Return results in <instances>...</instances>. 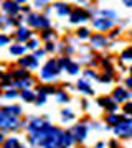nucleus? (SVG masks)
Wrapping results in <instances>:
<instances>
[{
    "instance_id": "obj_1",
    "label": "nucleus",
    "mask_w": 132,
    "mask_h": 148,
    "mask_svg": "<svg viewBox=\"0 0 132 148\" xmlns=\"http://www.w3.org/2000/svg\"><path fill=\"white\" fill-rule=\"evenodd\" d=\"M58 73H59L58 63H56V61H53V59H50V61L45 64V68L41 69V77H43V79H46V81H50V79H53Z\"/></svg>"
},
{
    "instance_id": "obj_2",
    "label": "nucleus",
    "mask_w": 132,
    "mask_h": 148,
    "mask_svg": "<svg viewBox=\"0 0 132 148\" xmlns=\"http://www.w3.org/2000/svg\"><path fill=\"white\" fill-rule=\"evenodd\" d=\"M114 132H116L119 137H131V133H132V120H127V122L119 123V125L114 128Z\"/></svg>"
},
{
    "instance_id": "obj_3",
    "label": "nucleus",
    "mask_w": 132,
    "mask_h": 148,
    "mask_svg": "<svg viewBox=\"0 0 132 148\" xmlns=\"http://www.w3.org/2000/svg\"><path fill=\"white\" fill-rule=\"evenodd\" d=\"M28 23H30L32 27H37V28H46V27H50V20H46L45 16H40V15H30Z\"/></svg>"
},
{
    "instance_id": "obj_4",
    "label": "nucleus",
    "mask_w": 132,
    "mask_h": 148,
    "mask_svg": "<svg viewBox=\"0 0 132 148\" xmlns=\"http://www.w3.org/2000/svg\"><path fill=\"white\" fill-rule=\"evenodd\" d=\"M0 125L3 127V130H5V128H10V127H15L17 119L13 115H8L5 110H2V114H0Z\"/></svg>"
},
{
    "instance_id": "obj_5",
    "label": "nucleus",
    "mask_w": 132,
    "mask_h": 148,
    "mask_svg": "<svg viewBox=\"0 0 132 148\" xmlns=\"http://www.w3.org/2000/svg\"><path fill=\"white\" fill-rule=\"evenodd\" d=\"M86 132H88V128L84 127V125H76V127L73 128V138L76 140V142H83L86 138Z\"/></svg>"
},
{
    "instance_id": "obj_6",
    "label": "nucleus",
    "mask_w": 132,
    "mask_h": 148,
    "mask_svg": "<svg viewBox=\"0 0 132 148\" xmlns=\"http://www.w3.org/2000/svg\"><path fill=\"white\" fill-rule=\"evenodd\" d=\"M97 30H102V32H106V30H109V28H112V20H104V18H97V20H94V23H93Z\"/></svg>"
},
{
    "instance_id": "obj_7",
    "label": "nucleus",
    "mask_w": 132,
    "mask_h": 148,
    "mask_svg": "<svg viewBox=\"0 0 132 148\" xmlns=\"http://www.w3.org/2000/svg\"><path fill=\"white\" fill-rule=\"evenodd\" d=\"M43 127H45L43 120H40V119H33V120L30 122V125H28V132L30 133H37V132H40Z\"/></svg>"
},
{
    "instance_id": "obj_8",
    "label": "nucleus",
    "mask_w": 132,
    "mask_h": 148,
    "mask_svg": "<svg viewBox=\"0 0 132 148\" xmlns=\"http://www.w3.org/2000/svg\"><path fill=\"white\" fill-rule=\"evenodd\" d=\"M88 20V13L84 10H74L71 13V21L73 23H78V21H84Z\"/></svg>"
},
{
    "instance_id": "obj_9",
    "label": "nucleus",
    "mask_w": 132,
    "mask_h": 148,
    "mask_svg": "<svg viewBox=\"0 0 132 148\" xmlns=\"http://www.w3.org/2000/svg\"><path fill=\"white\" fill-rule=\"evenodd\" d=\"M91 43H93L94 48H102L106 45V38L102 35H94V36L91 38Z\"/></svg>"
},
{
    "instance_id": "obj_10",
    "label": "nucleus",
    "mask_w": 132,
    "mask_h": 148,
    "mask_svg": "<svg viewBox=\"0 0 132 148\" xmlns=\"http://www.w3.org/2000/svg\"><path fill=\"white\" fill-rule=\"evenodd\" d=\"M20 64L25 66V68H37V59L33 56H26V58L20 59Z\"/></svg>"
},
{
    "instance_id": "obj_11",
    "label": "nucleus",
    "mask_w": 132,
    "mask_h": 148,
    "mask_svg": "<svg viewBox=\"0 0 132 148\" xmlns=\"http://www.w3.org/2000/svg\"><path fill=\"white\" fill-rule=\"evenodd\" d=\"M126 99H129V94H126L124 89H116L114 90V101L116 102H122V101H126Z\"/></svg>"
},
{
    "instance_id": "obj_12",
    "label": "nucleus",
    "mask_w": 132,
    "mask_h": 148,
    "mask_svg": "<svg viewBox=\"0 0 132 148\" xmlns=\"http://www.w3.org/2000/svg\"><path fill=\"white\" fill-rule=\"evenodd\" d=\"M3 10L8 12L10 15H15L17 12H18V5H17V3H10V2H5V3H3Z\"/></svg>"
},
{
    "instance_id": "obj_13",
    "label": "nucleus",
    "mask_w": 132,
    "mask_h": 148,
    "mask_svg": "<svg viewBox=\"0 0 132 148\" xmlns=\"http://www.w3.org/2000/svg\"><path fill=\"white\" fill-rule=\"evenodd\" d=\"M30 38V32L26 30V28H20L18 33H17V40H20V41H26Z\"/></svg>"
},
{
    "instance_id": "obj_14",
    "label": "nucleus",
    "mask_w": 132,
    "mask_h": 148,
    "mask_svg": "<svg viewBox=\"0 0 132 148\" xmlns=\"http://www.w3.org/2000/svg\"><path fill=\"white\" fill-rule=\"evenodd\" d=\"M78 89L83 90L84 94H93V92H94V90L89 87V84H88L86 81H79V82H78Z\"/></svg>"
},
{
    "instance_id": "obj_15",
    "label": "nucleus",
    "mask_w": 132,
    "mask_h": 148,
    "mask_svg": "<svg viewBox=\"0 0 132 148\" xmlns=\"http://www.w3.org/2000/svg\"><path fill=\"white\" fill-rule=\"evenodd\" d=\"M3 110H5L8 115H20L21 109H20V107H17V106H12V107H5Z\"/></svg>"
},
{
    "instance_id": "obj_16",
    "label": "nucleus",
    "mask_w": 132,
    "mask_h": 148,
    "mask_svg": "<svg viewBox=\"0 0 132 148\" xmlns=\"http://www.w3.org/2000/svg\"><path fill=\"white\" fill-rule=\"evenodd\" d=\"M71 142H73V135H71V133H64L63 142H61V148L69 147V145H71Z\"/></svg>"
},
{
    "instance_id": "obj_17",
    "label": "nucleus",
    "mask_w": 132,
    "mask_h": 148,
    "mask_svg": "<svg viewBox=\"0 0 132 148\" xmlns=\"http://www.w3.org/2000/svg\"><path fill=\"white\" fill-rule=\"evenodd\" d=\"M13 76H15V77H18V79H28V73H26V71H23V69H18V71H15V73H13Z\"/></svg>"
},
{
    "instance_id": "obj_18",
    "label": "nucleus",
    "mask_w": 132,
    "mask_h": 148,
    "mask_svg": "<svg viewBox=\"0 0 132 148\" xmlns=\"http://www.w3.org/2000/svg\"><path fill=\"white\" fill-rule=\"evenodd\" d=\"M56 10H58L59 15H68L69 13V7L68 5H56Z\"/></svg>"
},
{
    "instance_id": "obj_19",
    "label": "nucleus",
    "mask_w": 132,
    "mask_h": 148,
    "mask_svg": "<svg viewBox=\"0 0 132 148\" xmlns=\"http://www.w3.org/2000/svg\"><path fill=\"white\" fill-rule=\"evenodd\" d=\"M10 53L12 54H21V53H25V46H12L10 48Z\"/></svg>"
},
{
    "instance_id": "obj_20",
    "label": "nucleus",
    "mask_w": 132,
    "mask_h": 148,
    "mask_svg": "<svg viewBox=\"0 0 132 148\" xmlns=\"http://www.w3.org/2000/svg\"><path fill=\"white\" fill-rule=\"evenodd\" d=\"M122 59H126V61H129V59H132V48H127L126 51L121 54Z\"/></svg>"
},
{
    "instance_id": "obj_21",
    "label": "nucleus",
    "mask_w": 132,
    "mask_h": 148,
    "mask_svg": "<svg viewBox=\"0 0 132 148\" xmlns=\"http://www.w3.org/2000/svg\"><path fill=\"white\" fill-rule=\"evenodd\" d=\"M17 143H18V142H17V138H10V140L3 145V148H17V147H18Z\"/></svg>"
},
{
    "instance_id": "obj_22",
    "label": "nucleus",
    "mask_w": 132,
    "mask_h": 148,
    "mask_svg": "<svg viewBox=\"0 0 132 148\" xmlns=\"http://www.w3.org/2000/svg\"><path fill=\"white\" fill-rule=\"evenodd\" d=\"M69 64H71V61H69L68 58H61V59H59V68H66V69H68Z\"/></svg>"
},
{
    "instance_id": "obj_23",
    "label": "nucleus",
    "mask_w": 132,
    "mask_h": 148,
    "mask_svg": "<svg viewBox=\"0 0 132 148\" xmlns=\"http://www.w3.org/2000/svg\"><path fill=\"white\" fill-rule=\"evenodd\" d=\"M78 64H74V63H71V64H69V66H68V73L69 74H76V73H78Z\"/></svg>"
},
{
    "instance_id": "obj_24",
    "label": "nucleus",
    "mask_w": 132,
    "mask_h": 148,
    "mask_svg": "<svg viewBox=\"0 0 132 148\" xmlns=\"http://www.w3.org/2000/svg\"><path fill=\"white\" fill-rule=\"evenodd\" d=\"M15 86H21V87H30V86H32V79H30V77H28V79L21 81V82H17Z\"/></svg>"
},
{
    "instance_id": "obj_25",
    "label": "nucleus",
    "mask_w": 132,
    "mask_h": 148,
    "mask_svg": "<svg viewBox=\"0 0 132 148\" xmlns=\"http://www.w3.org/2000/svg\"><path fill=\"white\" fill-rule=\"evenodd\" d=\"M78 36L79 38H88L89 36V32H88L86 28H81V30H78Z\"/></svg>"
},
{
    "instance_id": "obj_26",
    "label": "nucleus",
    "mask_w": 132,
    "mask_h": 148,
    "mask_svg": "<svg viewBox=\"0 0 132 148\" xmlns=\"http://www.w3.org/2000/svg\"><path fill=\"white\" fill-rule=\"evenodd\" d=\"M21 97H23V99H25L26 102L33 101V94H32V92H28V90H25V92H23V94H21Z\"/></svg>"
},
{
    "instance_id": "obj_27",
    "label": "nucleus",
    "mask_w": 132,
    "mask_h": 148,
    "mask_svg": "<svg viewBox=\"0 0 132 148\" xmlns=\"http://www.w3.org/2000/svg\"><path fill=\"white\" fill-rule=\"evenodd\" d=\"M107 122H109V123H112V125H114V123H117V125H119V117H116V115L107 117Z\"/></svg>"
},
{
    "instance_id": "obj_28",
    "label": "nucleus",
    "mask_w": 132,
    "mask_h": 148,
    "mask_svg": "<svg viewBox=\"0 0 132 148\" xmlns=\"http://www.w3.org/2000/svg\"><path fill=\"white\" fill-rule=\"evenodd\" d=\"M13 97H17L15 90H8V92H5V99H13Z\"/></svg>"
},
{
    "instance_id": "obj_29",
    "label": "nucleus",
    "mask_w": 132,
    "mask_h": 148,
    "mask_svg": "<svg viewBox=\"0 0 132 148\" xmlns=\"http://www.w3.org/2000/svg\"><path fill=\"white\" fill-rule=\"evenodd\" d=\"M58 101H59V102H64V101H68V95L61 92V94H58Z\"/></svg>"
},
{
    "instance_id": "obj_30",
    "label": "nucleus",
    "mask_w": 132,
    "mask_h": 148,
    "mask_svg": "<svg viewBox=\"0 0 132 148\" xmlns=\"http://www.w3.org/2000/svg\"><path fill=\"white\" fill-rule=\"evenodd\" d=\"M61 114H63V117H66V119H73V114H71V110H63Z\"/></svg>"
},
{
    "instance_id": "obj_31",
    "label": "nucleus",
    "mask_w": 132,
    "mask_h": 148,
    "mask_svg": "<svg viewBox=\"0 0 132 148\" xmlns=\"http://www.w3.org/2000/svg\"><path fill=\"white\" fill-rule=\"evenodd\" d=\"M101 79L104 81V82H109V81H111V73L104 74V76H102V77H101Z\"/></svg>"
},
{
    "instance_id": "obj_32",
    "label": "nucleus",
    "mask_w": 132,
    "mask_h": 148,
    "mask_svg": "<svg viewBox=\"0 0 132 148\" xmlns=\"http://www.w3.org/2000/svg\"><path fill=\"white\" fill-rule=\"evenodd\" d=\"M51 36H53L51 32H45V33H43V38H45V40H50Z\"/></svg>"
},
{
    "instance_id": "obj_33",
    "label": "nucleus",
    "mask_w": 132,
    "mask_h": 148,
    "mask_svg": "<svg viewBox=\"0 0 132 148\" xmlns=\"http://www.w3.org/2000/svg\"><path fill=\"white\" fill-rule=\"evenodd\" d=\"M124 110H126L127 114H132V104H127V106L124 107Z\"/></svg>"
},
{
    "instance_id": "obj_34",
    "label": "nucleus",
    "mask_w": 132,
    "mask_h": 148,
    "mask_svg": "<svg viewBox=\"0 0 132 148\" xmlns=\"http://www.w3.org/2000/svg\"><path fill=\"white\" fill-rule=\"evenodd\" d=\"M86 76H88V77H93V79H96V77H97L93 71H86Z\"/></svg>"
},
{
    "instance_id": "obj_35",
    "label": "nucleus",
    "mask_w": 132,
    "mask_h": 148,
    "mask_svg": "<svg viewBox=\"0 0 132 148\" xmlns=\"http://www.w3.org/2000/svg\"><path fill=\"white\" fill-rule=\"evenodd\" d=\"M46 51H55V45L53 43H48L46 45Z\"/></svg>"
},
{
    "instance_id": "obj_36",
    "label": "nucleus",
    "mask_w": 132,
    "mask_h": 148,
    "mask_svg": "<svg viewBox=\"0 0 132 148\" xmlns=\"http://www.w3.org/2000/svg\"><path fill=\"white\" fill-rule=\"evenodd\" d=\"M7 43H8V38H7V36L0 38V45H7Z\"/></svg>"
},
{
    "instance_id": "obj_37",
    "label": "nucleus",
    "mask_w": 132,
    "mask_h": 148,
    "mask_svg": "<svg viewBox=\"0 0 132 148\" xmlns=\"http://www.w3.org/2000/svg\"><path fill=\"white\" fill-rule=\"evenodd\" d=\"M37 45H38L37 41H30V43H28V48H32V49H35V48H37Z\"/></svg>"
},
{
    "instance_id": "obj_38",
    "label": "nucleus",
    "mask_w": 132,
    "mask_h": 148,
    "mask_svg": "<svg viewBox=\"0 0 132 148\" xmlns=\"http://www.w3.org/2000/svg\"><path fill=\"white\" fill-rule=\"evenodd\" d=\"M126 84H127V87H132V77H129V79L126 81Z\"/></svg>"
},
{
    "instance_id": "obj_39",
    "label": "nucleus",
    "mask_w": 132,
    "mask_h": 148,
    "mask_svg": "<svg viewBox=\"0 0 132 148\" xmlns=\"http://www.w3.org/2000/svg\"><path fill=\"white\" fill-rule=\"evenodd\" d=\"M117 35H119V30H114V32L111 33V36H112V38H114V36H117Z\"/></svg>"
},
{
    "instance_id": "obj_40",
    "label": "nucleus",
    "mask_w": 132,
    "mask_h": 148,
    "mask_svg": "<svg viewBox=\"0 0 132 148\" xmlns=\"http://www.w3.org/2000/svg\"><path fill=\"white\" fill-rule=\"evenodd\" d=\"M126 5L127 7H132V2H126Z\"/></svg>"
},
{
    "instance_id": "obj_41",
    "label": "nucleus",
    "mask_w": 132,
    "mask_h": 148,
    "mask_svg": "<svg viewBox=\"0 0 132 148\" xmlns=\"http://www.w3.org/2000/svg\"><path fill=\"white\" fill-rule=\"evenodd\" d=\"M17 148H21V147H17Z\"/></svg>"
},
{
    "instance_id": "obj_42",
    "label": "nucleus",
    "mask_w": 132,
    "mask_h": 148,
    "mask_svg": "<svg viewBox=\"0 0 132 148\" xmlns=\"http://www.w3.org/2000/svg\"><path fill=\"white\" fill-rule=\"evenodd\" d=\"M131 73H132V68H131Z\"/></svg>"
},
{
    "instance_id": "obj_43",
    "label": "nucleus",
    "mask_w": 132,
    "mask_h": 148,
    "mask_svg": "<svg viewBox=\"0 0 132 148\" xmlns=\"http://www.w3.org/2000/svg\"><path fill=\"white\" fill-rule=\"evenodd\" d=\"M131 137H132V133H131Z\"/></svg>"
}]
</instances>
